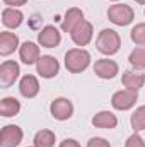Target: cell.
Here are the masks:
<instances>
[{
	"instance_id": "obj_1",
	"label": "cell",
	"mask_w": 145,
	"mask_h": 147,
	"mask_svg": "<svg viewBox=\"0 0 145 147\" xmlns=\"http://www.w3.org/2000/svg\"><path fill=\"white\" fill-rule=\"evenodd\" d=\"M89 63H91V55L85 50L73 48V50H68L65 55V67L72 74H79L85 70L89 67Z\"/></svg>"
},
{
	"instance_id": "obj_2",
	"label": "cell",
	"mask_w": 145,
	"mask_h": 147,
	"mask_svg": "<svg viewBox=\"0 0 145 147\" xmlns=\"http://www.w3.org/2000/svg\"><path fill=\"white\" fill-rule=\"evenodd\" d=\"M96 46L104 55H114L119 50V46H121V39H119L116 31H113V29H103L99 33V36H97Z\"/></svg>"
},
{
	"instance_id": "obj_3",
	"label": "cell",
	"mask_w": 145,
	"mask_h": 147,
	"mask_svg": "<svg viewBox=\"0 0 145 147\" xmlns=\"http://www.w3.org/2000/svg\"><path fill=\"white\" fill-rule=\"evenodd\" d=\"M108 17L111 22H114L116 26H128L135 14L132 10V7L125 5V3H116V5H111L108 10Z\"/></svg>"
},
{
	"instance_id": "obj_4",
	"label": "cell",
	"mask_w": 145,
	"mask_h": 147,
	"mask_svg": "<svg viewBox=\"0 0 145 147\" xmlns=\"http://www.w3.org/2000/svg\"><path fill=\"white\" fill-rule=\"evenodd\" d=\"M138 98V91H132V89H125V91H118L113 94L111 105L116 110H130Z\"/></svg>"
},
{
	"instance_id": "obj_5",
	"label": "cell",
	"mask_w": 145,
	"mask_h": 147,
	"mask_svg": "<svg viewBox=\"0 0 145 147\" xmlns=\"http://www.w3.org/2000/svg\"><path fill=\"white\" fill-rule=\"evenodd\" d=\"M22 140V130L17 125H7L0 132V147H17Z\"/></svg>"
},
{
	"instance_id": "obj_6",
	"label": "cell",
	"mask_w": 145,
	"mask_h": 147,
	"mask_svg": "<svg viewBox=\"0 0 145 147\" xmlns=\"http://www.w3.org/2000/svg\"><path fill=\"white\" fill-rule=\"evenodd\" d=\"M19 74H21V70H19V65L15 62H12V60L3 62L0 65V86L2 87H10L17 80Z\"/></svg>"
},
{
	"instance_id": "obj_7",
	"label": "cell",
	"mask_w": 145,
	"mask_h": 147,
	"mask_svg": "<svg viewBox=\"0 0 145 147\" xmlns=\"http://www.w3.org/2000/svg\"><path fill=\"white\" fill-rule=\"evenodd\" d=\"M36 69H38V74H39L41 77L51 79V77H55V75L58 74L60 65H58V60H56V58H53V57H50V55H44V57H39Z\"/></svg>"
},
{
	"instance_id": "obj_8",
	"label": "cell",
	"mask_w": 145,
	"mask_h": 147,
	"mask_svg": "<svg viewBox=\"0 0 145 147\" xmlns=\"http://www.w3.org/2000/svg\"><path fill=\"white\" fill-rule=\"evenodd\" d=\"M50 110H51L53 118L63 121V120H68V118L72 116L73 106H72V103H70L68 99H65V98H58V99H55V101L51 103Z\"/></svg>"
},
{
	"instance_id": "obj_9",
	"label": "cell",
	"mask_w": 145,
	"mask_h": 147,
	"mask_svg": "<svg viewBox=\"0 0 145 147\" xmlns=\"http://www.w3.org/2000/svg\"><path fill=\"white\" fill-rule=\"evenodd\" d=\"M70 34H72V39H73L75 45L85 46V45L92 39V24L87 22V21H82Z\"/></svg>"
},
{
	"instance_id": "obj_10",
	"label": "cell",
	"mask_w": 145,
	"mask_h": 147,
	"mask_svg": "<svg viewBox=\"0 0 145 147\" xmlns=\"http://www.w3.org/2000/svg\"><path fill=\"white\" fill-rule=\"evenodd\" d=\"M60 33H58V29L55 28V26H46L39 34H38V41H39V45L41 46H44V48H55V46H58L60 45Z\"/></svg>"
},
{
	"instance_id": "obj_11",
	"label": "cell",
	"mask_w": 145,
	"mask_h": 147,
	"mask_svg": "<svg viewBox=\"0 0 145 147\" xmlns=\"http://www.w3.org/2000/svg\"><path fill=\"white\" fill-rule=\"evenodd\" d=\"M82 21H84V14H82V10L77 9V7H73V9H70V10H67L65 19L62 21V29H63L65 33H72Z\"/></svg>"
},
{
	"instance_id": "obj_12",
	"label": "cell",
	"mask_w": 145,
	"mask_h": 147,
	"mask_svg": "<svg viewBox=\"0 0 145 147\" xmlns=\"http://www.w3.org/2000/svg\"><path fill=\"white\" fill-rule=\"evenodd\" d=\"M94 72L97 74L101 79H113V77L118 74V65H116L113 60L103 58V60H97V62H96Z\"/></svg>"
},
{
	"instance_id": "obj_13",
	"label": "cell",
	"mask_w": 145,
	"mask_h": 147,
	"mask_svg": "<svg viewBox=\"0 0 145 147\" xmlns=\"http://www.w3.org/2000/svg\"><path fill=\"white\" fill-rule=\"evenodd\" d=\"M121 82H123L128 89H132V91H138V89L144 86L145 75L142 72H138V70H125V72H123V79H121Z\"/></svg>"
},
{
	"instance_id": "obj_14",
	"label": "cell",
	"mask_w": 145,
	"mask_h": 147,
	"mask_svg": "<svg viewBox=\"0 0 145 147\" xmlns=\"http://www.w3.org/2000/svg\"><path fill=\"white\" fill-rule=\"evenodd\" d=\"M19 55H21V60H22L26 65H33L34 62L39 60V48H38L34 43L26 41V43L21 46Z\"/></svg>"
},
{
	"instance_id": "obj_15",
	"label": "cell",
	"mask_w": 145,
	"mask_h": 147,
	"mask_svg": "<svg viewBox=\"0 0 145 147\" xmlns=\"http://www.w3.org/2000/svg\"><path fill=\"white\" fill-rule=\"evenodd\" d=\"M19 91L24 98H34L39 91V84H38V79L33 75H24L21 79V84H19Z\"/></svg>"
},
{
	"instance_id": "obj_16",
	"label": "cell",
	"mask_w": 145,
	"mask_h": 147,
	"mask_svg": "<svg viewBox=\"0 0 145 147\" xmlns=\"http://www.w3.org/2000/svg\"><path fill=\"white\" fill-rule=\"evenodd\" d=\"M19 46V38L14 33L3 31L0 34V55H10Z\"/></svg>"
},
{
	"instance_id": "obj_17",
	"label": "cell",
	"mask_w": 145,
	"mask_h": 147,
	"mask_svg": "<svg viewBox=\"0 0 145 147\" xmlns=\"http://www.w3.org/2000/svg\"><path fill=\"white\" fill-rule=\"evenodd\" d=\"M22 19H24L22 12L17 10V9H14V7H9V9H5L2 12V22L7 28H12V29L14 28H19L22 24Z\"/></svg>"
},
{
	"instance_id": "obj_18",
	"label": "cell",
	"mask_w": 145,
	"mask_h": 147,
	"mask_svg": "<svg viewBox=\"0 0 145 147\" xmlns=\"http://www.w3.org/2000/svg\"><path fill=\"white\" fill-rule=\"evenodd\" d=\"M92 125L97 128H114L118 125V118L109 111H101L92 118Z\"/></svg>"
},
{
	"instance_id": "obj_19",
	"label": "cell",
	"mask_w": 145,
	"mask_h": 147,
	"mask_svg": "<svg viewBox=\"0 0 145 147\" xmlns=\"http://www.w3.org/2000/svg\"><path fill=\"white\" fill-rule=\"evenodd\" d=\"M21 111V105L15 98H3L0 103V113L2 116L9 118V116H15Z\"/></svg>"
},
{
	"instance_id": "obj_20",
	"label": "cell",
	"mask_w": 145,
	"mask_h": 147,
	"mask_svg": "<svg viewBox=\"0 0 145 147\" xmlns=\"http://www.w3.org/2000/svg\"><path fill=\"white\" fill-rule=\"evenodd\" d=\"M36 147H53L55 146V134L50 130H39L34 137Z\"/></svg>"
},
{
	"instance_id": "obj_21",
	"label": "cell",
	"mask_w": 145,
	"mask_h": 147,
	"mask_svg": "<svg viewBox=\"0 0 145 147\" xmlns=\"http://www.w3.org/2000/svg\"><path fill=\"white\" fill-rule=\"evenodd\" d=\"M130 121H132V128L135 132L145 130V106H140V108H137V110L133 111Z\"/></svg>"
},
{
	"instance_id": "obj_22",
	"label": "cell",
	"mask_w": 145,
	"mask_h": 147,
	"mask_svg": "<svg viewBox=\"0 0 145 147\" xmlns=\"http://www.w3.org/2000/svg\"><path fill=\"white\" fill-rule=\"evenodd\" d=\"M130 63L135 67V69H145V48H137L130 53L128 57Z\"/></svg>"
},
{
	"instance_id": "obj_23",
	"label": "cell",
	"mask_w": 145,
	"mask_h": 147,
	"mask_svg": "<svg viewBox=\"0 0 145 147\" xmlns=\"http://www.w3.org/2000/svg\"><path fill=\"white\" fill-rule=\"evenodd\" d=\"M130 36L133 39V43H137V45H140V46H145V24H137V26L132 29Z\"/></svg>"
},
{
	"instance_id": "obj_24",
	"label": "cell",
	"mask_w": 145,
	"mask_h": 147,
	"mask_svg": "<svg viewBox=\"0 0 145 147\" xmlns=\"http://www.w3.org/2000/svg\"><path fill=\"white\" fill-rule=\"evenodd\" d=\"M125 147H145V142H144V139H142L138 134H133L132 137H128L126 146Z\"/></svg>"
},
{
	"instance_id": "obj_25",
	"label": "cell",
	"mask_w": 145,
	"mask_h": 147,
	"mask_svg": "<svg viewBox=\"0 0 145 147\" xmlns=\"http://www.w3.org/2000/svg\"><path fill=\"white\" fill-rule=\"evenodd\" d=\"M87 147H111V146H109L108 140H104V139H101V137H94V139L89 140Z\"/></svg>"
},
{
	"instance_id": "obj_26",
	"label": "cell",
	"mask_w": 145,
	"mask_h": 147,
	"mask_svg": "<svg viewBox=\"0 0 145 147\" xmlns=\"http://www.w3.org/2000/svg\"><path fill=\"white\" fill-rule=\"evenodd\" d=\"M60 147H80V144L77 142V140H73V139H67V140H63Z\"/></svg>"
},
{
	"instance_id": "obj_27",
	"label": "cell",
	"mask_w": 145,
	"mask_h": 147,
	"mask_svg": "<svg viewBox=\"0 0 145 147\" xmlns=\"http://www.w3.org/2000/svg\"><path fill=\"white\" fill-rule=\"evenodd\" d=\"M7 5H10V7H19V5H24L28 0H3Z\"/></svg>"
},
{
	"instance_id": "obj_28",
	"label": "cell",
	"mask_w": 145,
	"mask_h": 147,
	"mask_svg": "<svg viewBox=\"0 0 145 147\" xmlns=\"http://www.w3.org/2000/svg\"><path fill=\"white\" fill-rule=\"evenodd\" d=\"M135 2H138V3H145V0H135Z\"/></svg>"
},
{
	"instance_id": "obj_29",
	"label": "cell",
	"mask_w": 145,
	"mask_h": 147,
	"mask_svg": "<svg viewBox=\"0 0 145 147\" xmlns=\"http://www.w3.org/2000/svg\"><path fill=\"white\" fill-rule=\"evenodd\" d=\"M34 147H36V146H34Z\"/></svg>"
}]
</instances>
